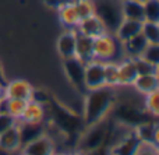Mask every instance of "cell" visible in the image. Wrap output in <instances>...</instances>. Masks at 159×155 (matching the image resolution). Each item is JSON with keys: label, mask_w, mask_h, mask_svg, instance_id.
<instances>
[{"label": "cell", "mask_w": 159, "mask_h": 155, "mask_svg": "<svg viewBox=\"0 0 159 155\" xmlns=\"http://www.w3.org/2000/svg\"><path fill=\"white\" fill-rule=\"evenodd\" d=\"M53 153H55V143L48 134H43L21 147V154L24 155H52Z\"/></svg>", "instance_id": "8fae6325"}, {"label": "cell", "mask_w": 159, "mask_h": 155, "mask_svg": "<svg viewBox=\"0 0 159 155\" xmlns=\"http://www.w3.org/2000/svg\"><path fill=\"white\" fill-rule=\"evenodd\" d=\"M144 109L157 117L159 115V91L151 92L148 95H144Z\"/></svg>", "instance_id": "f1b7e54d"}, {"label": "cell", "mask_w": 159, "mask_h": 155, "mask_svg": "<svg viewBox=\"0 0 159 155\" xmlns=\"http://www.w3.org/2000/svg\"><path fill=\"white\" fill-rule=\"evenodd\" d=\"M95 14L102 20L109 34H115L116 28L123 20L121 0H93Z\"/></svg>", "instance_id": "5b68a950"}, {"label": "cell", "mask_w": 159, "mask_h": 155, "mask_svg": "<svg viewBox=\"0 0 159 155\" xmlns=\"http://www.w3.org/2000/svg\"><path fill=\"white\" fill-rule=\"evenodd\" d=\"M31 101H34V102L36 103H41V105H49V95H48L46 91H43V89H35L34 88L32 91V95H31Z\"/></svg>", "instance_id": "e575fe53"}, {"label": "cell", "mask_w": 159, "mask_h": 155, "mask_svg": "<svg viewBox=\"0 0 159 155\" xmlns=\"http://www.w3.org/2000/svg\"><path fill=\"white\" fill-rule=\"evenodd\" d=\"M0 155H8V153H6L4 150H2V148H0Z\"/></svg>", "instance_id": "ab89813d"}, {"label": "cell", "mask_w": 159, "mask_h": 155, "mask_svg": "<svg viewBox=\"0 0 159 155\" xmlns=\"http://www.w3.org/2000/svg\"><path fill=\"white\" fill-rule=\"evenodd\" d=\"M4 98V85L3 84H0V101Z\"/></svg>", "instance_id": "f35d334b"}, {"label": "cell", "mask_w": 159, "mask_h": 155, "mask_svg": "<svg viewBox=\"0 0 159 155\" xmlns=\"http://www.w3.org/2000/svg\"><path fill=\"white\" fill-rule=\"evenodd\" d=\"M140 57L154 66H159V43H148Z\"/></svg>", "instance_id": "4dcf8cb0"}, {"label": "cell", "mask_w": 159, "mask_h": 155, "mask_svg": "<svg viewBox=\"0 0 159 155\" xmlns=\"http://www.w3.org/2000/svg\"><path fill=\"white\" fill-rule=\"evenodd\" d=\"M117 67H119V85L131 87L138 75L134 59L124 57L123 60L117 63Z\"/></svg>", "instance_id": "9a60e30c"}, {"label": "cell", "mask_w": 159, "mask_h": 155, "mask_svg": "<svg viewBox=\"0 0 159 155\" xmlns=\"http://www.w3.org/2000/svg\"><path fill=\"white\" fill-rule=\"evenodd\" d=\"M34 87L25 80H13L7 81L4 85V98H14V99L31 101Z\"/></svg>", "instance_id": "30bf717a"}, {"label": "cell", "mask_w": 159, "mask_h": 155, "mask_svg": "<svg viewBox=\"0 0 159 155\" xmlns=\"http://www.w3.org/2000/svg\"><path fill=\"white\" fill-rule=\"evenodd\" d=\"M75 57L80 59L82 63L93 59V39L87 35L77 32V41H75Z\"/></svg>", "instance_id": "ffe728a7"}, {"label": "cell", "mask_w": 159, "mask_h": 155, "mask_svg": "<svg viewBox=\"0 0 159 155\" xmlns=\"http://www.w3.org/2000/svg\"><path fill=\"white\" fill-rule=\"evenodd\" d=\"M84 81L87 89L105 87V62L96 59L87 62L84 67Z\"/></svg>", "instance_id": "ba28073f"}, {"label": "cell", "mask_w": 159, "mask_h": 155, "mask_svg": "<svg viewBox=\"0 0 159 155\" xmlns=\"http://www.w3.org/2000/svg\"><path fill=\"white\" fill-rule=\"evenodd\" d=\"M141 24H143V21H134V20L123 18L115 31V38L121 43V42L138 35L141 32Z\"/></svg>", "instance_id": "d6986e66"}, {"label": "cell", "mask_w": 159, "mask_h": 155, "mask_svg": "<svg viewBox=\"0 0 159 155\" xmlns=\"http://www.w3.org/2000/svg\"><path fill=\"white\" fill-rule=\"evenodd\" d=\"M18 125V120L14 116H11L7 112H0V134L11 127H16Z\"/></svg>", "instance_id": "1f68e13d"}, {"label": "cell", "mask_w": 159, "mask_h": 155, "mask_svg": "<svg viewBox=\"0 0 159 155\" xmlns=\"http://www.w3.org/2000/svg\"><path fill=\"white\" fill-rule=\"evenodd\" d=\"M138 145H140V141L135 137L134 130H130L123 139L119 140L112 147H109V154L110 155H134Z\"/></svg>", "instance_id": "5bb4252c"}, {"label": "cell", "mask_w": 159, "mask_h": 155, "mask_svg": "<svg viewBox=\"0 0 159 155\" xmlns=\"http://www.w3.org/2000/svg\"><path fill=\"white\" fill-rule=\"evenodd\" d=\"M49 105L53 123L57 126L61 133L67 136H77L84 130V120L75 112L70 111L69 108L60 105L59 102H49Z\"/></svg>", "instance_id": "3957f363"}, {"label": "cell", "mask_w": 159, "mask_h": 155, "mask_svg": "<svg viewBox=\"0 0 159 155\" xmlns=\"http://www.w3.org/2000/svg\"><path fill=\"white\" fill-rule=\"evenodd\" d=\"M43 3H45V4H46L49 8H53V10H59V8L64 7V6L74 4L75 0H43Z\"/></svg>", "instance_id": "d590c367"}, {"label": "cell", "mask_w": 159, "mask_h": 155, "mask_svg": "<svg viewBox=\"0 0 159 155\" xmlns=\"http://www.w3.org/2000/svg\"><path fill=\"white\" fill-rule=\"evenodd\" d=\"M52 155H69V154H66V153H53Z\"/></svg>", "instance_id": "60d3db41"}, {"label": "cell", "mask_w": 159, "mask_h": 155, "mask_svg": "<svg viewBox=\"0 0 159 155\" xmlns=\"http://www.w3.org/2000/svg\"><path fill=\"white\" fill-rule=\"evenodd\" d=\"M134 134L140 143H147V144H155L158 145V123L155 120H148L141 125L135 126Z\"/></svg>", "instance_id": "2e32d148"}, {"label": "cell", "mask_w": 159, "mask_h": 155, "mask_svg": "<svg viewBox=\"0 0 159 155\" xmlns=\"http://www.w3.org/2000/svg\"><path fill=\"white\" fill-rule=\"evenodd\" d=\"M45 115H46V108L43 105L36 103L34 101H28L20 120L21 122H28V123H41L43 122Z\"/></svg>", "instance_id": "44dd1931"}, {"label": "cell", "mask_w": 159, "mask_h": 155, "mask_svg": "<svg viewBox=\"0 0 159 155\" xmlns=\"http://www.w3.org/2000/svg\"><path fill=\"white\" fill-rule=\"evenodd\" d=\"M28 101L24 99H14V98H4V111L14 116L17 120H20Z\"/></svg>", "instance_id": "484cf974"}, {"label": "cell", "mask_w": 159, "mask_h": 155, "mask_svg": "<svg viewBox=\"0 0 159 155\" xmlns=\"http://www.w3.org/2000/svg\"><path fill=\"white\" fill-rule=\"evenodd\" d=\"M134 155H159L158 145L147 144V143H140V145L137 147Z\"/></svg>", "instance_id": "836d02e7"}, {"label": "cell", "mask_w": 159, "mask_h": 155, "mask_svg": "<svg viewBox=\"0 0 159 155\" xmlns=\"http://www.w3.org/2000/svg\"><path fill=\"white\" fill-rule=\"evenodd\" d=\"M0 148L6 153H14V151L21 148V141H20V133L18 127H11L6 130L4 133L0 134Z\"/></svg>", "instance_id": "7402d4cb"}, {"label": "cell", "mask_w": 159, "mask_h": 155, "mask_svg": "<svg viewBox=\"0 0 159 155\" xmlns=\"http://www.w3.org/2000/svg\"><path fill=\"white\" fill-rule=\"evenodd\" d=\"M75 31H77L78 34L87 35L92 39L98 38V36L107 32L103 22H102V20L99 18L96 14H92V16H89V17H85V18L80 20Z\"/></svg>", "instance_id": "9c48e42d"}, {"label": "cell", "mask_w": 159, "mask_h": 155, "mask_svg": "<svg viewBox=\"0 0 159 155\" xmlns=\"http://www.w3.org/2000/svg\"><path fill=\"white\" fill-rule=\"evenodd\" d=\"M113 112V117L117 123L123 126H127V127H133L141 125L144 122H148V120H154L152 119V115H149L145 109H140L137 105L131 102H127V101H123V102H117L116 101L115 106L112 108Z\"/></svg>", "instance_id": "277c9868"}, {"label": "cell", "mask_w": 159, "mask_h": 155, "mask_svg": "<svg viewBox=\"0 0 159 155\" xmlns=\"http://www.w3.org/2000/svg\"><path fill=\"white\" fill-rule=\"evenodd\" d=\"M141 35L147 39L148 43H159V22L143 21Z\"/></svg>", "instance_id": "4316f807"}, {"label": "cell", "mask_w": 159, "mask_h": 155, "mask_svg": "<svg viewBox=\"0 0 159 155\" xmlns=\"http://www.w3.org/2000/svg\"><path fill=\"white\" fill-rule=\"evenodd\" d=\"M120 42L113 36V34H103L93 39V59L101 62H112L117 56Z\"/></svg>", "instance_id": "8992f818"}, {"label": "cell", "mask_w": 159, "mask_h": 155, "mask_svg": "<svg viewBox=\"0 0 159 155\" xmlns=\"http://www.w3.org/2000/svg\"><path fill=\"white\" fill-rule=\"evenodd\" d=\"M144 21L159 22V0H148L144 3Z\"/></svg>", "instance_id": "83f0119b"}, {"label": "cell", "mask_w": 159, "mask_h": 155, "mask_svg": "<svg viewBox=\"0 0 159 155\" xmlns=\"http://www.w3.org/2000/svg\"><path fill=\"white\" fill-rule=\"evenodd\" d=\"M21 155H24V154H21Z\"/></svg>", "instance_id": "ee69618b"}, {"label": "cell", "mask_w": 159, "mask_h": 155, "mask_svg": "<svg viewBox=\"0 0 159 155\" xmlns=\"http://www.w3.org/2000/svg\"><path fill=\"white\" fill-rule=\"evenodd\" d=\"M110 131H112V123L109 122L107 117L95 125L85 126L78 140V153L98 150L105 145L107 147Z\"/></svg>", "instance_id": "7a4b0ae2"}, {"label": "cell", "mask_w": 159, "mask_h": 155, "mask_svg": "<svg viewBox=\"0 0 159 155\" xmlns=\"http://www.w3.org/2000/svg\"><path fill=\"white\" fill-rule=\"evenodd\" d=\"M75 41H77V31L75 30H66L57 38L56 48L63 60L75 56Z\"/></svg>", "instance_id": "4fadbf2b"}, {"label": "cell", "mask_w": 159, "mask_h": 155, "mask_svg": "<svg viewBox=\"0 0 159 155\" xmlns=\"http://www.w3.org/2000/svg\"><path fill=\"white\" fill-rule=\"evenodd\" d=\"M18 133H20V141H21V147H24L25 144L36 140L38 137L46 134V127H45L43 122L41 123H28V122H21L18 120Z\"/></svg>", "instance_id": "7c38bea8"}, {"label": "cell", "mask_w": 159, "mask_h": 155, "mask_svg": "<svg viewBox=\"0 0 159 155\" xmlns=\"http://www.w3.org/2000/svg\"><path fill=\"white\" fill-rule=\"evenodd\" d=\"M137 2H141V3H145V2H148V0H137Z\"/></svg>", "instance_id": "b9f144b4"}, {"label": "cell", "mask_w": 159, "mask_h": 155, "mask_svg": "<svg viewBox=\"0 0 159 155\" xmlns=\"http://www.w3.org/2000/svg\"><path fill=\"white\" fill-rule=\"evenodd\" d=\"M74 8H75V11H77L80 20L95 14V4H93V0H75Z\"/></svg>", "instance_id": "f546056e"}, {"label": "cell", "mask_w": 159, "mask_h": 155, "mask_svg": "<svg viewBox=\"0 0 159 155\" xmlns=\"http://www.w3.org/2000/svg\"><path fill=\"white\" fill-rule=\"evenodd\" d=\"M134 63H135V67H137L138 74H152V73H158V66H154V64L143 60L141 57H135Z\"/></svg>", "instance_id": "d6a6232c"}, {"label": "cell", "mask_w": 159, "mask_h": 155, "mask_svg": "<svg viewBox=\"0 0 159 155\" xmlns=\"http://www.w3.org/2000/svg\"><path fill=\"white\" fill-rule=\"evenodd\" d=\"M84 67H85V63H82L75 56L63 60V69H64V74H66L67 80L70 81L73 88L75 91L81 92V94H85L88 91L84 81Z\"/></svg>", "instance_id": "52a82bcc"}, {"label": "cell", "mask_w": 159, "mask_h": 155, "mask_svg": "<svg viewBox=\"0 0 159 155\" xmlns=\"http://www.w3.org/2000/svg\"><path fill=\"white\" fill-rule=\"evenodd\" d=\"M6 83H7V78H6L4 70H3V66H2V63H0V84L6 85Z\"/></svg>", "instance_id": "74e56055"}, {"label": "cell", "mask_w": 159, "mask_h": 155, "mask_svg": "<svg viewBox=\"0 0 159 155\" xmlns=\"http://www.w3.org/2000/svg\"><path fill=\"white\" fill-rule=\"evenodd\" d=\"M81 155H110L109 154V147H101L98 150H92V151H87V153H80Z\"/></svg>", "instance_id": "8d00e7d4"}, {"label": "cell", "mask_w": 159, "mask_h": 155, "mask_svg": "<svg viewBox=\"0 0 159 155\" xmlns=\"http://www.w3.org/2000/svg\"><path fill=\"white\" fill-rule=\"evenodd\" d=\"M134 89L141 95H148L151 92L159 91V75L158 73H152V74H138L135 78Z\"/></svg>", "instance_id": "e0dca14e"}, {"label": "cell", "mask_w": 159, "mask_h": 155, "mask_svg": "<svg viewBox=\"0 0 159 155\" xmlns=\"http://www.w3.org/2000/svg\"><path fill=\"white\" fill-rule=\"evenodd\" d=\"M84 97V109H82V120L85 126H91L103 120L110 113L116 103L115 88L101 87L96 89H88Z\"/></svg>", "instance_id": "6da1fadb"}, {"label": "cell", "mask_w": 159, "mask_h": 155, "mask_svg": "<svg viewBox=\"0 0 159 155\" xmlns=\"http://www.w3.org/2000/svg\"><path fill=\"white\" fill-rule=\"evenodd\" d=\"M105 85L110 87V88L119 87L117 62H105Z\"/></svg>", "instance_id": "d4e9b609"}, {"label": "cell", "mask_w": 159, "mask_h": 155, "mask_svg": "<svg viewBox=\"0 0 159 155\" xmlns=\"http://www.w3.org/2000/svg\"><path fill=\"white\" fill-rule=\"evenodd\" d=\"M59 20L66 27V30H75L80 22V17L74 8V4H69L59 8Z\"/></svg>", "instance_id": "cb8c5ba5"}, {"label": "cell", "mask_w": 159, "mask_h": 155, "mask_svg": "<svg viewBox=\"0 0 159 155\" xmlns=\"http://www.w3.org/2000/svg\"><path fill=\"white\" fill-rule=\"evenodd\" d=\"M73 155H81V154H80V153H77V154H73Z\"/></svg>", "instance_id": "7bdbcfd3"}, {"label": "cell", "mask_w": 159, "mask_h": 155, "mask_svg": "<svg viewBox=\"0 0 159 155\" xmlns=\"http://www.w3.org/2000/svg\"><path fill=\"white\" fill-rule=\"evenodd\" d=\"M147 45H148V42H147V39L140 32L138 35L121 42V50L124 53V57L135 59V57H140L141 53L147 48Z\"/></svg>", "instance_id": "ac0fdd59"}, {"label": "cell", "mask_w": 159, "mask_h": 155, "mask_svg": "<svg viewBox=\"0 0 159 155\" xmlns=\"http://www.w3.org/2000/svg\"><path fill=\"white\" fill-rule=\"evenodd\" d=\"M121 14L123 18L144 21V3L137 0H121Z\"/></svg>", "instance_id": "603a6c76"}]
</instances>
